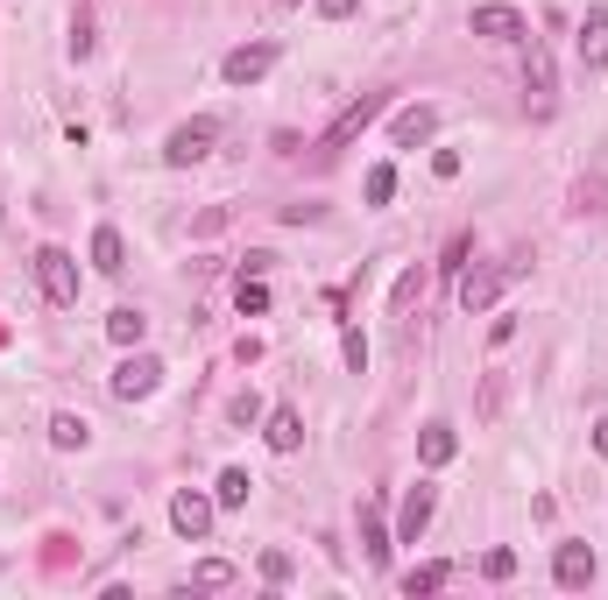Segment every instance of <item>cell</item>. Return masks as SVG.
Instances as JSON below:
<instances>
[{
    "label": "cell",
    "mask_w": 608,
    "mask_h": 600,
    "mask_svg": "<svg viewBox=\"0 0 608 600\" xmlns=\"http://www.w3.org/2000/svg\"><path fill=\"white\" fill-rule=\"evenodd\" d=\"M439 587H446V565H410V573H404V593H410V600H418V593H439Z\"/></svg>",
    "instance_id": "obj_25"
},
{
    "label": "cell",
    "mask_w": 608,
    "mask_h": 600,
    "mask_svg": "<svg viewBox=\"0 0 608 600\" xmlns=\"http://www.w3.org/2000/svg\"><path fill=\"white\" fill-rule=\"evenodd\" d=\"M467 28H474V36H488V43H530L524 8H510V0H488V8H474Z\"/></svg>",
    "instance_id": "obj_7"
},
{
    "label": "cell",
    "mask_w": 608,
    "mask_h": 600,
    "mask_svg": "<svg viewBox=\"0 0 608 600\" xmlns=\"http://www.w3.org/2000/svg\"><path fill=\"white\" fill-rule=\"evenodd\" d=\"M552 579H559L567 593L595 587V551H587V544H559V551H552Z\"/></svg>",
    "instance_id": "obj_11"
},
{
    "label": "cell",
    "mask_w": 608,
    "mask_h": 600,
    "mask_svg": "<svg viewBox=\"0 0 608 600\" xmlns=\"http://www.w3.org/2000/svg\"><path fill=\"white\" fill-rule=\"evenodd\" d=\"M227 417H234V424L248 431V424H255V417H262V396H255V388H241V396L227 403Z\"/></svg>",
    "instance_id": "obj_29"
},
{
    "label": "cell",
    "mask_w": 608,
    "mask_h": 600,
    "mask_svg": "<svg viewBox=\"0 0 608 600\" xmlns=\"http://www.w3.org/2000/svg\"><path fill=\"white\" fill-rule=\"evenodd\" d=\"M0 347H8V325H0Z\"/></svg>",
    "instance_id": "obj_36"
},
{
    "label": "cell",
    "mask_w": 608,
    "mask_h": 600,
    "mask_svg": "<svg viewBox=\"0 0 608 600\" xmlns=\"http://www.w3.org/2000/svg\"><path fill=\"white\" fill-rule=\"evenodd\" d=\"M262 445H270V453H298V445H305V417L290 410V403H276L270 424H262Z\"/></svg>",
    "instance_id": "obj_13"
},
{
    "label": "cell",
    "mask_w": 608,
    "mask_h": 600,
    "mask_svg": "<svg viewBox=\"0 0 608 600\" xmlns=\"http://www.w3.org/2000/svg\"><path fill=\"white\" fill-rule=\"evenodd\" d=\"M284 8H305V0H284Z\"/></svg>",
    "instance_id": "obj_37"
},
{
    "label": "cell",
    "mask_w": 608,
    "mask_h": 600,
    "mask_svg": "<svg viewBox=\"0 0 608 600\" xmlns=\"http://www.w3.org/2000/svg\"><path fill=\"white\" fill-rule=\"evenodd\" d=\"M191 587H199V593H227L234 587V565L227 559H199V565H191Z\"/></svg>",
    "instance_id": "obj_22"
},
{
    "label": "cell",
    "mask_w": 608,
    "mask_h": 600,
    "mask_svg": "<svg viewBox=\"0 0 608 600\" xmlns=\"http://www.w3.org/2000/svg\"><path fill=\"white\" fill-rule=\"evenodd\" d=\"M43 544H50V551H43V565H50V573H64V565H71V537H43Z\"/></svg>",
    "instance_id": "obj_32"
},
{
    "label": "cell",
    "mask_w": 608,
    "mask_h": 600,
    "mask_svg": "<svg viewBox=\"0 0 608 600\" xmlns=\"http://www.w3.org/2000/svg\"><path fill=\"white\" fill-rule=\"evenodd\" d=\"M347 368H354V374H368V339L354 333V325H347Z\"/></svg>",
    "instance_id": "obj_33"
},
{
    "label": "cell",
    "mask_w": 608,
    "mask_h": 600,
    "mask_svg": "<svg viewBox=\"0 0 608 600\" xmlns=\"http://www.w3.org/2000/svg\"><path fill=\"white\" fill-rule=\"evenodd\" d=\"M85 254H93L99 276H121V268H128V240H121V227H93V248H85Z\"/></svg>",
    "instance_id": "obj_16"
},
{
    "label": "cell",
    "mask_w": 608,
    "mask_h": 600,
    "mask_svg": "<svg viewBox=\"0 0 608 600\" xmlns=\"http://www.w3.org/2000/svg\"><path fill=\"white\" fill-rule=\"evenodd\" d=\"M573 213H581V219L608 213V177H581V184H573Z\"/></svg>",
    "instance_id": "obj_23"
},
{
    "label": "cell",
    "mask_w": 608,
    "mask_h": 600,
    "mask_svg": "<svg viewBox=\"0 0 608 600\" xmlns=\"http://www.w3.org/2000/svg\"><path fill=\"white\" fill-rule=\"evenodd\" d=\"M270 71H276V43H241V50H227L219 79H227V85H262Z\"/></svg>",
    "instance_id": "obj_8"
},
{
    "label": "cell",
    "mask_w": 608,
    "mask_h": 600,
    "mask_svg": "<svg viewBox=\"0 0 608 600\" xmlns=\"http://www.w3.org/2000/svg\"><path fill=\"white\" fill-rule=\"evenodd\" d=\"M213 494H199V488H177L170 494V530L184 537V544H205V537H213Z\"/></svg>",
    "instance_id": "obj_5"
},
{
    "label": "cell",
    "mask_w": 608,
    "mask_h": 600,
    "mask_svg": "<svg viewBox=\"0 0 608 600\" xmlns=\"http://www.w3.org/2000/svg\"><path fill=\"white\" fill-rule=\"evenodd\" d=\"M107 339H114V347H142V339H150V319H142L135 304H121V311L107 319Z\"/></svg>",
    "instance_id": "obj_19"
},
{
    "label": "cell",
    "mask_w": 608,
    "mask_h": 600,
    "mask_svg": "<svg viewBox=\"0 0 608 600\" xmlns=\"http://www.w3.org/2000/svg\"><path fill=\"white\" fill-rule=\"evenodd\" d=\"M510 276H516V262L460 268V311H467V319H474V311H488V304H496V297H502V283H510Z\"/></svg>",
    "instance_id": "obj_6"
},
{
    "label": "cell",
    "mask_w": 608,
    "mask_h": 600,
    "mask_svg": "<svg viewBox=\"0 0 608 600\" xmlns=\"http://www.w3.org/2000/svg\"><path fill=\"white\" fill-rule=\"evenodd\" d=\"M50 445L57 453H85V445H93V424H85L79 410H57L50 417Z\"/></svg>",
    "instance_id": "obj_18"
},
{
    "label": "cell",
    "mask_w": 608,
    "mask_h": 600,
    "mask_svg": "<svg viewBox=\"0 0 608 600\" xmlns=\"http://www.w3.org/2000/svg\"><path fill=\"white\" fill-rule=\"evenodd\" d=\"M432 508H439V488H432V480H418V488L404 494V516H396V544H418L425 523H432Z\"/></svg>",
    "instance_id": "obj_10"
},
{
    "label": "cell",
    "mask_w": 608,
    "mask_h": 600,
    "mask_svg": "<svg viewBox=\"0 0 608 600\" xmlns=\"http://www.w3.org/2000/svg\"><path fill=\"white\" fill-rule=\"evenodd\" d=\"M290 573H298L290 551H262V579H270V587H290Z\"/></svg>",
    "instance_id": "obj_28"
},
{
    "label": "cell",
    "mask_w": 608,
    "mask_h": 600,
    "mask_svg": "<svg viewBox=\"0 0 608 600\" xmlns=\"http://www.w3.org/2000/svg\"><path fill=\"white\" fill-rule=\"evenodd\" d=\"M361 191H368V205H390V199H396V163H375Z\"/></svg>",
    "instance_id": "obj_26"
},
{
    "label": "cell",
    "mask_w": 608,
    "mask_h": 600,
    "mask_svg": "<svg viewBox=\"0 0 608 600\" xmlns=\"http://www.w3.org/2000/svg\"><path fill=\"white\" fill-rule=\"evenodd\" d=\"M573 57H581V71H608V8H587V14H581Z\"/></svg>",
    "instance_id": "obj_9"
},
{
    "label": "cell",
    "mask_w": 608,
    "mask_h": 600,
    "mask_svg": "<svg viewBox=\"0 0 608 600\" xmlns=\"http://www.w3.org/2000/svg\"><path fill=\"white\" fill-rule=\"evenodd\" d=\"M418 297H425V268H404V276H396V290H390V311L404 319V311L418 304Z\"/></svg>",
    "instance_id": "obj_24"
},
{
    "label": "cell",
    "mask_w": 608,
    "mask_h": 600,
    "mask_svg": "<svg viewBox=\"0 0 608 600\" xmlns=\"http://www.w3.org/2000/svg\"><path fill=\"white\" fill-rule=\"evenodd\" d=\"M361 559L390 565V523H382V502H361Z\"/></svg>",
    "instance_id": "obj_15"
},
{
    "label": "cell",
    "mask_w": 608,
    "mask_h": 600,
    "mask_svg": "<svg viewBox=\"0 0 608 600\" xmlns=\"http://www.w3.org/2000/svg\"><path fill=\"white\" fill-rule=\"evenodd\" d=\"M595 453L608 459V417H595Z\"/></svg>",
    "instance_id": "obj_35"
},
{
    "label": "cell",
    "mask_w": 608,
    "mask_h": 600,
    "mask_svg": "<svg viewBox=\"0 0 608 600\" xmlns=\"http://www.w3.org/2000/svg\"><path fill=\"white\" fill-rule=\"evenodd\" d=\"M114 396H121V403H150L156 396V388H163V360L156 353H142V347H128V360H121V368H114Z\"/></svg>",
    "instance_id": "obj_3"
},
{
    "label": "cell",
    "mask_w": 608,
    "mask_h": 600,
    "mask_svg": "<svg viewBox=\"0 0 608 600\" xmlns=\"http://www.w3.org/2000/svg\"><path fill=\"white\" fill-rule=\"evenodd\" d=\"M213 142H219V120L199 113V120H184V128H170V142H163V163H170V170H191V163L213 156Z\"/></svg>",
    "instance_id": "obj_2"
},
{
    "label": "cell",
    "mask_w": 608,
    "mask_h": 600,
    "mask_svg": "<svg viewBox=\"0 0 608 600\" xmlns=\"http://www.w3.org/2000/svg\"><path fill=\"white\" fill-rule=\"evenodd\" d=\"M319 14H325V22H354V14H361V0H319Z\"/></svg>",
    "instance_id": "obj_34"
},
{
    "label": "cell",
    "mask_w": 608,
    "mask_h": 600,
    "mask_svg": "<svg viewBox=\"0 0 608 600\" xmlns=\"http://www.w3.org/2000/svg\"><path fill=\"white\" fill-rule=\"evenodd\" d=\"M481 573H488V579H516V551H488Z\"/></svg>",
    "instance_id": "obj_31"
},
{
    "label": "cell",
    "mask_w": 608,
    "mask_h": 600,
    "mask_svg": "<svg viewBox=\"0 0 608 600\" xmlns=\"http://www.w3.org/2000/svg\"><path fill=\"white\" fill-rule=\"evenodd\" d=\"M234 311H241V319H262V311H270V283L241 268V283H234Z\"/></svg>",
    "instance_id": "obj_20"
},
{
    "label": "cell",
    "mask_w": 608,
    "mask_h": 600,
    "mask_svg": "<svg viewBox=\"0 0 608 600\" xmlns=\"http://www.w3.org/2000/svg\"><path fill=\"white\" fill-rule=\"evenodd\" d=\"M432 134H439V113L432 107H404V113L390 120V142L396 148H418V142H432Z\"/></svg>",
    "instance_id": "obj_14"
},
{
    "label": "cell",
    "mask_w": 608,
    "mask_h": 600,
    "mask_svg": "<svg viewBox=\"0 0 608 600\" xmlns=\"http://www.w3.org/2000/svg\"><path fill=\"white\" fill-rule=\"evenodd\" d=\"M71 57H79V64H85V57H93V14H71Z\"/></svg>",
    "instance_id": "obj_27"
},
{
    "label": "cell",
    "mask_w": 608,
    "mask_h": 600,
    "mask_svg": "<svg viewBox=\"0 0 608 600\" xmlns=\"http://www.w3.org/2000/svg\"><path fill=\"white\" fill-rule=\"evenodd\" d=\"M248 494H255V480H248L241 467H227V473L213 480V502H219V508H248Z\"/></svg>",
    "instance_id": "obj_21"
},
{
    "label": "cell",
    "mask_w": 608,
    "mask_h": 600,
    "mask_svg": "<svg viewBox=\"0 0 608 600\" xmlns=\"http://www.w3.org/2000/svg\"><path fill=\"white\" fill-rule=\"evenodd\" d=\"M524 93L538 99V113L552 107V93H559V71H552V50H545L538 36H530V57H524Z\"/></svg>",
    "instance_id": "obj_12"
},
{
    "label": "cell",
    "mask_w": 608,
    "mask_h": 600,
    "mask_svg": "<svg viewBox=\"0 0 608 600\" xmlns=\"http://www.w3.org/2000/svg\"><path fill=\"white\" fill-rule=\"evenodd\" d=\"M382 107H390L382 93H361V99H347V107H339V120L319 134V156H339V148H354V142H361V134L382 120Z\"/></svg>",
    "instance_id": "obj_1"
},
{
    "label": "cell",
    "mask_w": 608,
    "mask_h": 600,
    "mask_svg": "<svg viewBox=\"0 0 608 600\" xmlns=\"http://www.w3.org/2000/svg\"><path fill=\"white\" fill-rule=\"evenodd\" d=\"M467 254H474V233H453V248H446V262H439V268H446V276L460 283V268H467Z\"/></svg>",
    "instance_id": "obj_30"
},
{
    "label": "cell",
    "mask_w": 608,
    "mask_h": 600,
    "mask_svg": "<svg viewBox=\"0 0 608 600\" xmlns=\"http://www.w3.org/2000/svg\"><path fill=\"white\" fill-rule=\"evenodd\" d=\"M453 453H460V431H453V424H425V431H418V459H425L432 473L453 467Z\"/></svg>",
    "instance_id": "obj_17"
},
{
    "label": "cell",
    "mask_w": 608,
    "mask_h": 600,
    "mask_svg": "<svg viewBox=\"0 0 608 600\" xmlns=\"http://www.w3.org/2000/svg\"><path fill=\"white\" fill-rule=\"evenodd\" d=\"M36 283H43V297H50L57 311L79 304V262H71L64 248H36Z\"/></svg>",
    "instance_id": "obj_4"
}]
</instances>
